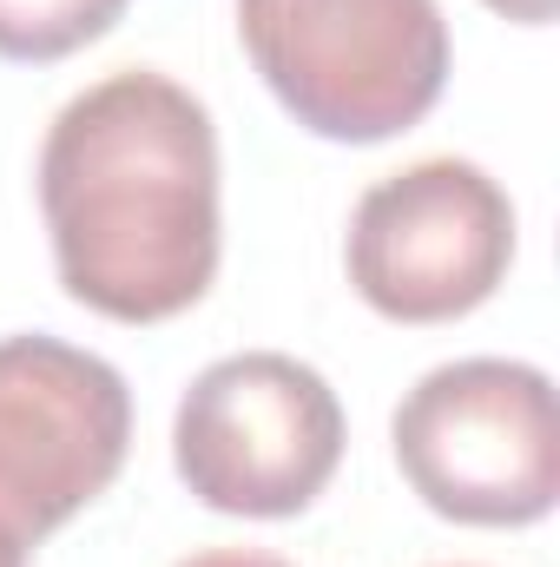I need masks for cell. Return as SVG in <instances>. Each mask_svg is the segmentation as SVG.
<instances>
[{
  "label": "cell",
  "mask_w": 560,
  "mask_h": 567,
  "mask_svg": "<svg viewBox=\"0 0 560 567\" xmlns=\"http://www.w3.org/2000/svg\"><path fill=\"white\" fill-rule=\"evenodd\" d=\"M403 482L462 528H535L560 502L554 383L515 357H455L390 416Z\"/></svg>",
  "instance_id": "cell-3"
},
{
  "label": "cell",
  "mask_w": 560,
  "mask_h": 567,
  "mask_svg": "<svg viewBox=\"0 0 560 567\" xmlns=\"http://www.w3.org/2000/svg\"><path fill=\"white\" fill-rule=\"evenodd\" d=\"M27 555H33V548H27V542H13V535L0 528V567H27Z\"/></svg>",
  "instance_id": "cell-10"
},
{
  "label": "cell",
  "mask_w": 560,
  "mask_h": 567,
  "mask_svg": "<svg viewBox=\"0 0 560 567\" xmlns=\"http://www.w3.org/2000/svg\"><path fill=\"white\" fill-rule=\"evenodd\" d=\"M40 218L60 290L113 323L191 310L225 258L218 126L191 86L120 66L73 93L40 140Z\"/></svg>",
  "instance_id": "cell-1"
},
{
  "label": "cell",
  "mask_w": 560,
  "mask_h": 567,
  "mask_svg": "<svg viewBox=\"0 0 560 567\" xmlns=\"http://www.w3.org/2000/svg\"><path fill=\"white\" fill-rule=\"evenodd\" d=\"M481 7H495V13H501V20H515V27H548L560 0H481Z\"/></svg>",
  "instance_id": "cell-9"
},
{
  "label": "cell",
  "mask_w": 560,
  "mask_h": 567,
  "mask_svg": "<svg viewBox=\"0 0 560 567\" xmlns=\"http://www.w3.org/2000/svg\"><path fill=\"white\" fill-rule=\"evenodd\" d=\"M238 40L283 113L336 145L409 133L448 86L435 0H238Z\"/></svg>",
  "instance_id": "cell-2"
},
{
  "label": "cell",
  "mask_w": 560,
  "mask_h": 567,
  "mask_svg": "<svg viewBox=\"0 0 560 567\" xmlns=\"http://www.w3.org/2000/svg\"><path fill=\"white\" fill-rule=\"evenodd\" d=\"M356 297L390 323H455L481 310L515 265L508 192L455 152L376 178L343 238Z\"/></svg>",
  "instance_id": "cell-5"
},
{
  "label": "cell",
  "mask_w": 560,
  "mask_h": 567,
  "mask_svg": "<svg viewBox=\"0 0 560 567\" xmlns=\"http://www.w3.org/2000/svg\"><path fill=\"white\" fill-rule=\"evenodd\" d=\"M133 449L126 377L60 337H0V528L40 548L100 502Z\"/></svg>",
  "instance_id": "cell-6"
},
{
  "label": "cell",
  "mask_w": 560,
  "mask_h": 567,
  "mask_svg": "<svg viewBox=\"0 0 560 567\" xmlns=\"http://www.w3.org/2000/svg\"><path fill=\"white\" fill-rule=\"evenodd\" d=\"M343 403L323 370L283 350H238L191 377L172 416V468L211 515L290 522L343 462Z\"/></svg>",
  "instance_id": "cell-4"
},
{
  "label": "cell",
  "mask_w": 560,
  "mask_h": 567,
  "mask_svg": "<svg viewBox=\"0 0 560 567\" xmlns=\"http://www.w3.org/2000/svg\"><path fill=\"white\" fill-rule=\"evenodd\" d=\"M178 567H290V561L265 555V548H205V555H185Z\"/></svg>",
  "instance_id": "cell-8"
},
{
  "label": "cell",
  "mask_w": 560,
  "mask_h": 567,
  "mask_svg": "<svg viewBox=\"0 0 560 567\" xmlns=\"http://www.w3.org/2000/svg\"><path fill=\"white\" fill-rule=\"evenodd\" d=\"M133 0H0V60L53 66L120 27Z\"/></svg>",
  "instance_id": "cell-7"
}]
</instances>
